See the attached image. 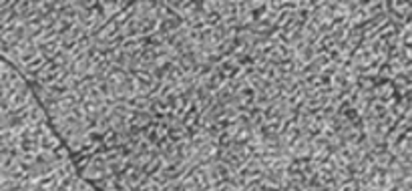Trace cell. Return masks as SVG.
I'll list each match as a JSON object with an SVG mask.
<instances>
[{
	"mask_svg": "<svg viewBox=\"0 0 412 191\" xmlns=\"http://www.w3.org/2000/svg\"><path fill=\"white\" fill-rule=\"evenodd\" d=\"M39 141H41V149H44V151H56L58 147L63 145L61 143V137H56L54 133H48V135L41 137Z\"/></svg>",
	"mask_w": 412,
	"mask_h": 191,
	"instance_id": "cell-1",
	"label": "cell"
}]
</instances>
